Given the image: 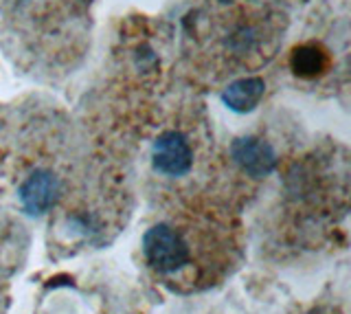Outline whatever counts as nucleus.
<instances>
[{
	"mask_svg": "<svg viewBox=\"0 0 351 314\" xmlns=\"http://www.w3.org/2000/svg\"><path fill=\"white\" fill-rule=\"evenodd\" d=\"M95 0H0L5 34L33 67L53 69L82 53Z\"/></svg>",
	"mask_w": 351,
	"mask_h": 314,
	"instance_id": "f257e3e1",
	"label": "nucleus"
},
{
	"mask_svg": "<svg viewBox=\"0 0 351 314\" xmlns=\"http://www.w3.org/2000/svg\"><path fill=\"white\" fill-rule=\"evenodd\" d=\"M143 255L147 264L162 275H171L189 264V246L169 224H154L143 235Z\"/></svg>",
	"mask_w": 351,
	"mask_h": 314,
	"instance_id": "f03ea898",
	"label": "nucleus"
},
{
	"mask_svg": "<svg viewBox=\"0 0 351 314\" xmlns=\"http://www.w3.org/2000/svg\"><path fill=\"white\" fill-rule=\"evenodd\" d=\"M152 163L158 174L169 178H180L189 174V169L193 167V149L189 145V138L182 132H176V130L162 132L154 141Z\"/></svg>",
	"mask_w": 351,
	"mask_h": 314,
	"instance_id": "7ed1b4c3",
	"label": "nucleus"
},
{
	"mask_svg": "<svg viewBox=\"0 0 351 314\" xmlns=\"http://www.w3.org/2000/svg\"><path fill=\"white\" fill-rule=\"evenodd\" d=\"M230 156L235 163L246 171L252 178H263L272 174V169L277 167V154L270 143L255 136H244L237 138L230 145Z\"/></svg>",
	"mask_w": 351,
	"mask_h": 314,
	"instance_id": "20e7f679",
	"label": "nucleus"
},
{
	"mask_svg": "<svg viewBox=\"0 0 351 314\" xmlns=\"http://www.w3.org/2000/svg\"><path fill=\"white\" fill-rule=\"evenodd\" d=\"M22 207L31 215L47 213L60 198V180L47 169H38L18 189Z\"/></svg>",
	"mask_w": 351,
	"mask_h": 314,
	"instance_id": "39448f33",
	"label": "nucleus"
},
{
	"mask_svg": "<svg viewBox=\"0 0 351 314\" xmlns=\"http://www.w3.org/2000/svg\"><path fill=\"white\" fill-rule=\"evenodd\" d=\"M263 93H266V84H263V80L241 77V80H235L233 84L226 86L222 93V99L230 110L250 112V110H255L257 104L261 101Z\"/></svg>",
	"mask_w": 351,
	"mask_h": 314,
	"instance_id": "423d86ee",
	"label": "nucleus"
},
{
	"mask_svg": "<svg viewBox=\"0 0 351 314\" xmlns=\"http://www.w3.org/2000/svg\"><path fill=\"white\" fill-rule=\"evenodd\" d=\"M325 64V53H318L316 47H301L292 56V67L301 75H316Z\"/></svg>",
	"mask_w": 351,
	"mask_h": 314,
	"instance_id": "0eeeda50",
	"label": "nucleus"
},
{
	"mask_svg": "<svg viewBox=\"0 0 351 314\" xmlns=\"http://www.w3.org/2000/svg\"><path fill=\"white\" fill-rule=\"evenodd\" d=\"M261 3H263V0H261ZM266 3H281V0H266Z\"/></svg>",
	"mask_w": 351,
	"mask_h": 314,
	"instance_id": "6e6552de",
	"label": "nucleus"
}]
</instances>
